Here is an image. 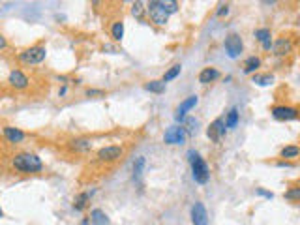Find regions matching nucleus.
I'll list each match as a JSON object with an SVG mask.
<instances>
[{
	"mask_svg": "<svg viewBox=\"0 0 300 225\" xmlns=\"http://www.w3.org/2000/svg\"><path fill=\"white\" fill-rule=\"evenodd\" d=\"M12 167L17 173H23V175H36V173L43 171V162L34 152L23 150V152H15L12 156Z\"/></svg>",
	"mask_w": 300,
	"mask_h": 225,
	"instance_id": "obj_1",
	"label": "nucleus"
},
{
	"mask_svg": "<svg viewBox=\"0 0 300 225\" xmlns=\"http://www.w3.org/2000/svg\"><path fill=\"white\" fill-rule=\"evenodd\" d=\"M188 162L192 164V177L197 184H206L210 178V167L204 162L199 152L188 150Z\"/></svg>",
	"mask_w": 300,
	"mask_h": 225,
	"instance_id": "obj_2",
	"label": "nucleus"
},
{
	"mask_svg": "<svg viewBox=\"0 0 300 225\" xmlns=\"http://www.w3.org/2000/svg\"><path fill=\"white\" fill-rule=\"evenodd\" d=\"M45 59H47V49H45V45H41V43L30 45V47L23 49L17 55V60L23 66H36V64H41Z\"/></svg>",
	"mask_w": 300,
	"mask_h": 225,
	"instance_id": "obj_3",
	"label": "nucleus"
},
{
	"mask_svg": "<svg viewBox=\"0 0 300 225\" xmlns=\"http://www.w3.org/2000/svg\"><path fill=\"white\" fill-rule=\"evenodd\" d=\"M144 6H146V13L150 15L152 23L158 26H165V23L169 21V15H171L165 8V0H150Z\"/></svg>",
	"mask_w": 300,
	"mask_h": 225,
	"instance_id": "obj_4",
	"label": "nucleus"
},
{
	"mask_svg": "<svg viewBox=\"0 0 300 225\" xmlns=\"http://www.w3.org/2000/svg\"><path fill=\"white\" fill-rule=\"evenodd\" d=\"M122 156H124V148H122L120 144H107V146H101V148L96 152L98 162H101V164L119 162Z\"/></svg>",
	"mask_w": 300,
	"mask_h": 225,
	"instance_id": "obj_5",
	"label": "nucleus"
},
{
	"mask_svg": "<svg viewBox=\"0 0 300 225\" xmlns=\"http://www.w3.org/2000/svg\"><path fill=\"white\" fill-rule=\"evenodd\" d=\"M223 47H225V53H227L229 59H239L244 51V41L240 34L237 32H231V34L225 36V41H223Z\"/></svg>",
	"mask_w": 300,
	"mask_h": 225,
	"instance_id": "obj_6",
	"label": "nucleus"
},
{
	"mask_svg": "<svg viewBox=\"0 0 300 225\" xmlns=\"http://www.w3.org/2000/svg\"><path fill=\"white\" fill-rule=\"evenodd\" d=\"M270 115L274 120L280 122H291V120L299 119V109L293 105H274L270 109Z\"/></svg>",
	"mask_w": 300,
	"mask_h": 225,
	"instance_id": "obj_7",
	"label": "nucleus"
},
{
	"mask_svg": "<svg viewBox=\"0 0 300 225\" xmlns=\"http://www.w3.org/2000/svg\"><path fill=\"white\" fill-rule=\"evenodd\" d=\"M186 139H188V133L184 130V126H179V124L167 128L165 133H163V143L165 144H177V146H180V144L186 143Z\"/></svg>",
	"mask_w": 300,
	"mask_h": 225,
	"instance_id": "obj_8",
	"label": "nucleus"
},
{
	"mask_svg": "<svg viewBox=\"0 0 300 225\" xmlns=\"http://www.w3.org/2000/svg\"><path fill=\"white\" fill-rule=\"evenodd\" d=\"M8 84L12 86L13 90H26L30 86V79L23 70H15L13 68L8 75Z\"/></svg>",
	"mask_w": 300,
	"mask_h": 225,
	"instance_id": "obj_9",
	"label": "nucleus"
},
{
	"mask_svg": "<svg viewBox=\"0 0 300 225\" xmlns=\"http://www.w3.org/2000/svg\"><path fill=\"white\" fill-rule=\"evenodd\" d=\"M227 133V128H225V124H223V119L220 117L216 119L208 128H206V137L210 139L212 143H220L223 139V135Z\"/></svg>",
	"mask_w": 300,
	"mask_h": 225,
	"instance_id": "obj_10",
	"label": "nucleus"
},
{
	"mask_svg": "<svg viewBox=\"0 0 300 225\" xmlns=\"http://www.w3.org/2000/svg\"><path fill=\"white\" fill-rule=\"evenodd\" d=\"M197 103H199V96L197 94L188 96V98H186V100H184V102L177 107V111H175V120H177V122H184V119H186V113H188V111H192Z\"/></svg>",
	"mask_w": 300,
	"mask_h": 225,
	"instance_id": "obj_11",
	"label": "nucleus"
},
{
	"mask_svg": "<svg viewBox=\"0 0 300 225\" xmlns=\"http://www.w3.org/2000/svg\"><path fill=\"white\" fill-rule=\"evenodd\" d=\"M190 218H192L193 225H208V212H206L203 203L201 201L193 203L192 210H190Z\"/></svg>",
	"mask_w": 300,
	"mask_h": 225,
	"instance_id": "obj_12",
	"label": "nucleus"
},
{
	"mask_svg": "<svg viewBox=\"0 0 300 225\" xmlns=\"http://www.w3.org/2000/svg\"><path fill=\"white\" fill-rule=\"evenodd\" d=\"M2 135L10 144H21L26 139V133L15 126H2Z\"/></svg>",
	"mask_w": 300,
	"mask_h": 225,
	"instance_id": "obj_13",
	"label": "nucleus"
},
{
	"mask_svg": "<svg viewBox=\"0 0 300 225\" xmlns=\"http://www.w3.org/2000/svg\"><path fill=\"white\" fill-rule=\"evenodd\" d=\"M270 49L276 57H287L293 53V40L291 38H278Z\"/></svg>",
	"mask_w": 300,
	"mask_h": 225,
	"instance_id": "obj_14",
	"label": "nucleus"
},
{
	"mask_svg": "<svg viewBox=\"0 0 300 225\" xmlns=\"http://www.w3.org/2000/svg\"><path fill=\"white\" fill-rule=\"evenodd\" d=\"M221 77V73H220V70L218 68H214V66H206V68H203L201 70V73H199V83L201 84H210L214 83V81H218Z\"/></svg>",
	"mask_w": 300,
	"mask_h": 225,
	"instance_id": "obj_15",
	"label": "nucleus"
},
{
	"mask_svg": "<svg viewBox=\"0 0 300 225\" xmlns=\"http://www.w3.org/2000/svg\"><path fill=\"white\" fill-rule=\"evenodd\" d=\"M253 36L261 43V47L264 51H270V47H272V32H270V28H257L253 32Z\"/></svg>",
	"mask_w": 300,
	"mask_h": 225,
	"instance_id": "obj_16",
	"label": "nucleus"
},
{
	"mask_svg": "<svg viewBox=\"0 0 300 225\" xmlns=\"http://www.w3.org/2000/svg\"><path fill=\"white\" fill-rule=\"evenodd\" d=\"M92 193H94V191H81V193L73 199V210L83 212L84 208H86V205H88V201H90V197H92Z\"/></svg>",
	"mask_w": 300,
	"mask_h": 225,
	"instance_id": "obj_17",
	"label": "nucleus"
},
{
	"mask_svg": "<svg viewBox=\"0 0 300 225\" xmlns=\"http://www.w3.org/2000/svg\"><path fill=\"white\" fill-rule=\"evenodd\" d=\"M239 120H240L239 107H233V109H229V113L225 115L223 124H225V128H227V130H235V128L239 126Z\"/></svg>",
	"mask_w": 300,
	"mask_h": 225,
	"instance_id": "obj_18",
	"label": "nucleus"
},
{
	"mask_svg": "<svg viewBox=\"0 0 300 225\" xmlns=\"http://www.w3.org/2000/svg\"><path fill=\"white\" fill-rule=\"evenodd\" d=\"M261 68V59L259 57H248V59L244 60V64H242V71L246 73V75H252L255 71Z\"/></svg>",
	"mask_w": 300,
	"mask_h": 225,
	"instance_id": "obj_19",
	"label": "nucleus"
},
{
	"mask_svg": "<svg viewBox=\"0 0 300 225\" xmlns=\"http://www.w3.org/2000/svg\"><path fill=\"white\" fill-rule=\"evenodd\" d=\"M90 146H92V143H90V139H86V137H77V139L70 141V148H72L73 152H88Z\"/></svg>",
	"mask_w": 300,
	"mask_h": 225,
	"instance_id": "obj_20",
	"label": "nucleus"
},
{
	"mask_svg": "<svg viewBox=\"0 0 300 225\" xmlns=\"http://www.w3.org/2000/svg\"><path fill=\"white\" fill-rule=\"evenodd\" d=\"M300 154V148L297 144H287V146H283L281 150H280V158L281 160H285V162H295Z\"/></svg>",
	"mask_w": 300,
	"mask_h": 225,
	"instance_id": "obj_21",
	"label": "nucleus"
},
{
	"mask_svg": "<svg viewBox=\"0 0 300 225\" xmlns=\"http://www.w3.org/2000/svg\"><path fill=\"white\" fill-rule=\"evenodd\" d=\"M88 220H90V225H109V216L103 212L101 208H94V210H90Z\"/></svg>",
	"mask_w": 300,
	"mask_h": 225,
	"instance_id": "obj_22",
	"label": "nucleus"
},
{
	"mask_svg": "<svg viewBox=\"0 0 300 225\" xmlns=\"http://www.w3.org/2000/svg\"><path fill=\"white\" fill-rule=\"evenodd\" d=\"M252 83L257 86H268V84L274 83V75L272 73H253Z\"/></svg>",
	"mask_w": 300,
	"mask_h": 225,
	"instance_id": "obj_23",
	"label": "nucleus"
},
{
	"mask_svg": "<svg viewBox=\"0 0 300 225\" xmlns=\"http://www.w3.org/2000/svg\"><path fill=\"white\" fill-rule=\"evenodd\" d=\"M144 165H146V160H144L143 156L135 158V162H133V180H141V177H143V171H144Z\"/></svg>",
	"mask_w": 300,
	"mask_h": 225,
	"instance_id": "obj_24",
	"label": "nucleus"
},
{
	"mask_svg": "<svg viewBox=\"0 0 300 225\" xmlns=\"http://www.w3.org/2000/svg\"><path fill=\"white\" fill-rule=\"evenodd\" d=\"M144 90H148L152 94H163L165 92V83L163 81H148V83H144Z\"/></svg>",
	"mask_w": 300,
	"mask_h": 225,
	"instance_id": "obj_25",
	"label": "nucleus"
},
{
	"mask_svg": "<svg viewBox=\"0 0 300 225\" xmlns=\"http://www.w3.org/2000/svg\"><path fill=\"white\" fill-rule=\"evenodd\" d=\"M111 38L115 41H122V38H124V23L122 21H115L113 23V26H111Z\"/></svg>",
	"mask_w": 300,
	"mask_h": 225,
	"instance_id": "obj_26",
	"label": "nucleus"
},
{
	"mask_svg": "<svg viewBox=\"0 0 300 225\" xmlns=\"http://www.w3.org/2000/svg\"><path fill=\"white\" fill-rule=\"evenodd\" d=\"M180 71H182V66H180V64H175V66H171V68H169V70L163 73V79H161V81L167 84L169 81H173V79H177V77H179Z\"/></svg>",
	"mask_w": 300,
	"mask_h": 225,
	"instance_id": "obj_27",
	"label": "nucleus"
},
{
	"mask_svg": "<svg viewBox=\"0 0 300 225\" xmlns=\"http://www.w3.org/2000/svg\"><path fill=\"white\" fill-rule=\"evenodd\" d=\"M146 12V8H144V2L141 0H137V2H133L132 4V15L135 19H139V21H143V15Z\"/></svg>",
	"mask_w": 300,
	"mask_h": 225,
	"instance_id": "obj_28",
	"label": "nucleus"
},
{
	"mask_svg": "<svg viewBox=\"0 0 300 225\" xmlns=\"http://www.w3.org/2000/svg\"><path fill=\"white\" fill-rule=\"evenodd\" d=\"M283 197H285L287 201H291V203H299V199H300V188H299V186H291V188H287V190H285Z\"/></svg>",
	"mask_w": 300,
	"mask_h": 225,
	"instance_id": "obj_29",
	"label": "nucleus"
},
{
	"mask_svg": "<svg viewBox=\"0 0 300 225\" xmlns=\"http://www.w3.org/2000/svg\"><path fill=\"white\" fill-rule=\"evenodd\" d=\"M84 96H86V98H105V92L100 90V88H86V90H84Z\"/></svg>",
	"mask_w": 300,
	"mask_h": 225,
	"instance_id": "obj_30",
	"label": "nucleus"
},
{
	"mask_svg": "<svg viewBox=\"0 0 300 225\" xmlns=\"http://www.w3.org/2000/svg\"><path fill=\"white\" fill-rule=\"evenodd\" d=\"M229 10H231V6H229V4H220V6H218V10H216V15L218 17H225V15L229 13Z\"/></svg>",
	"mask_w": 300,
	"mask_h": 225,
	"instance_id": "obj_31",
	"label": "nucleus"
},
{
	"mask_svg": "<svg viewBox=\"0 0 300 225\" xmlns=\"http://www.w3.org/2000/svg\"><path fill=\"white\" fill-rule=\"evenodd\" d=\"M255 195H261V197H264V199H272V197H274L272 191H266L264 188H257V190H255Z\"/></svg>",
	"mask_w": 300,
	"mask_h": 225,
	"instance_id": "obj_32",
	"label": "nucleus"
},
{
	"mask_svg": "<svg viewBox=\"0 0 300 225\" xmlns=\"http://www.w3.org/2000/svg\"><path fill=\"white\" fill-rule=\"evenodd\" d=\"M276 165L278 167H285V169H291V167H295L297 164H295V162H285V160H280Z\"/></svg>",
	"mask_w": 300,
	"mask_h": 225,
	"instance_id": "obj_33",
	"label": "nucleus"
},
{
	"mask_svg": "<svg viewBox=\"0 0 300 225\" xmlns=\"http://www.w3.org/2000/svg\"><path fill=\"white\" fill-rule=\"evenodd\" d=\"M6 47H8V40H6L4 36L0 34V51H4Z\"/></svg>",
	"mask_w": 300,
	"mask_h": 225,
	"instance_id": "obj_34",
	"label": "nucleus"
},
{
	"mask_svg": "<svg viewBox=\"0 0 300 225\" xmlns=\"http://www.w3.org/2000/svg\"><path fill=\"white\" fill-rule=\"evenodd\" d=\"M66 92H68V86H66V84H62V86L59 88V96L62 98V96H66Z\"/></svg>",
	"mask_w": 300,
	"mask_h": 225,
	"instance_id": "obj_35",
	"label": "nucleus"
},
{
	"mask_svg": "<svg viewBox=\"0 0 300 225\" xmlns=\"http://www.w3.org/2000/svg\"><path fill=\"white\" fill-rule=\"evenodd\" d=\"M81 225H90V220H88V218H84L83 222H81Z\"/></svg>",
	"mask_w": 300,
	"mask_h": 225,
	"instance_id": "obj_36",
	"label": "nucleus"
},
{
	"mask_svg": "<svg viewBox=\"0 0 300 225\" xmlns=\"http://www.w3.org/2000/svg\"><path fill=\"white\" fill-rule=\"evenodd\" d=\"M2 216H4V210H2V206H0V218H2Z\"/></svg>",
	"mask_w": 300,
	"mask_h": 225,
	"instance_id": "obj_37",
	"label": "nucleus"
},
{
	"mask_svg": "<svg viewBox=\"0 0 300 225\" xmlns=\"http://www.w3.org/2000/svg\"><path fill=\"white\" fill-rule=\"evenodd\" d=\"M0 152H2V148H0Z\"/></svg>",
	"mask_w": 300,
	"mask_h": 225,
	"instance_id": "obj_38",
	"label": "nucleus"
}]
</instances>
